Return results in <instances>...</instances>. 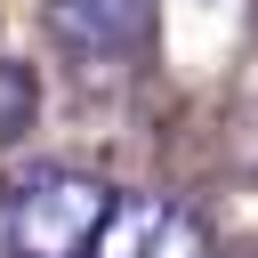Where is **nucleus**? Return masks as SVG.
I'll return each mask as SVG.
<instances>
[{
    "label": "nucleus",
    "instance_id": "obj_1",
    "mask_svg": "<svg viewBox=\"0 0 258 258\" xmlns=\"http://www.w3.org/2000/svg\"><path fill=\"white\" fill-rule=\"evenodd\" d=\"M105 210H113L105 177H89V169H32L0 202V242H8V258H89Z\"/></svg>",
    "mask_w": 258,
    "mask_h": 258
},
{
    "label": "nucleus",
    "instance_id": "obj_2",
    "mask_svg": "<svg viewBox=\"0 0 258 258\" xmlns=\"http://www.w3.org/2000/svg\"><path fill=\"white\" fill-rule=\"evenodd\" d=\"M89 258H210V226L169 194H129V202L113 194Z\"/></svg>",
    "mask_w": 258,
    "mask_h": 258
},
{
    "label": "nucleus",
    "instance_id": "obj_3",
    "mask_svg": "<svg viewBox=\"0 0 258 258\" xmlns=\"http://www.w3.org/2000/svg\"><path fill=\"white\" fill-rule=\"evenodd\" d=\"M48 24H56V48H64L73 64L113 73V64L145 56V40H153V0H56Z\"/></svg>",
    "mask_w": 258,
    "mask_h": 258
},
{
    "label": "nucleus",
    "instance_id": "obj_4",
    "mask_svg": "<svg viewBox=\"0 0 258 258\" xmlns=\"http://www.w3.org/2000/svg\"><path fill=\"white\" fill-rule=\"evenodd\" d=\"M32 113H40V81H32V64L0 56V145H8V137H24V129H32Z\"/></svg>",
    "mask_w": 258,
    "mask_h": 258
},
{
    "label": "nucleus",
    "instance_id": "obj_5",
    "mask_svg": "<svg viewBox=\"0 0 258 258\" xmlns=\"http://www.w3.org/2000/svg\"><path fill=\"white\" fill-rule=\"evenodd\" d=\"M242 169H258V113L242 121Z\"/></svg>",
    "mask_w": 258,
    "mask_h": 258
}]
</instances>
